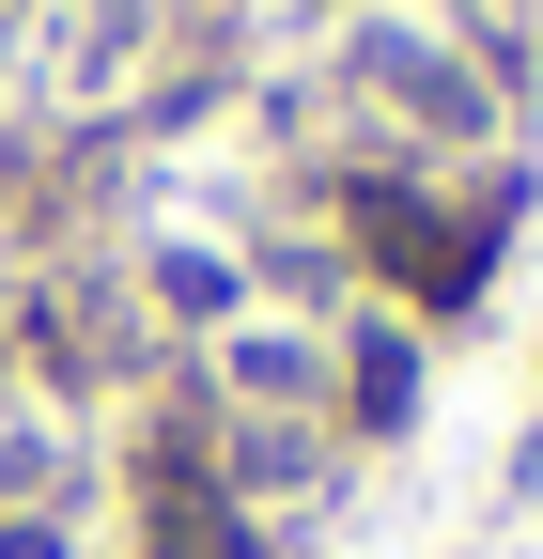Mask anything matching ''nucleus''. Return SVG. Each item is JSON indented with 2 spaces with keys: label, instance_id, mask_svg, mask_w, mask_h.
<instances>
[]
</instances>
